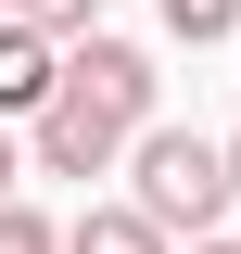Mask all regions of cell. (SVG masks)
Segmentation results:
<instances>
[{
    "mask_svg": "<svg viewBox=\"0 0 241 254\" xmlns=\"http://www.w3.org/2000/svg\"><path fill=\"white\" fill-rule=\"evenodd\" d=\"M51 254H178V242H165L140 203H89L76 229H51Z\"/></svg>",
    "mask_w": 241,
    "mask_h": 254,
    "instance_id": "4",
    "label": "cell"
},
{
    "mask_svg": "<svg viewBox=\"0 0 241 254\" xmlns=\"http://www.w3.org/2000/svg\"><path fill=\"white\" fill-rule=\"evenodd\" d=\"M115 165H127V203H140L165 242H178V229L203 242V229L229 216V178H216V140H203V127H140Z\"/></svg>",
    "mask_w": 241,
    "mask_h": 254,
    "instance_id": "1",
    "label": "cell"
},
{
    "mask_svg": "<svg viewBox=\"0 0 241 254\" xmlns=\"http://www.w3.org/2000/svg\"><path fill=\"white\" fill-rule=\"evenodd\" d=\"M0 254H51V216L38 203H0Z\"/></svg>",
    "mask_w": 241,
    "mask_h": 254,
    "instance_id": "8",
    "label": "cell"
},
{
    "mask_svg": "<svg viewBox=\"0 0 241 254\" xmlns=\"http://www.w3.org/2000/svg\"><path fill=\"white\" fill-rule=\"evenodd\" d=\"M51 89H63V102H89L102 127H127V140H140L165 76H152V51H140V38H102V26H89V38H63V51H51Z\"/></svg>",
    "mask_w": 241,
    "mask_h": 254,
    "instance_id": "2",
    "label": "cell"
},
{
    "mask_svg": "<svg viewBox=\"0 0 241 254\" xmlns=\"http://www.w3.org/2000/svg\"><path fill=\"white\" fill-rule=\"evenodd\" d=\"M216 178H229V203H241V140H216Z\"/></svg>",
    "mask_w": 241,
    "mask_h": 254,
    "instance_id": "9",
    "label": "cell"
},
{
    "mask_svg": "<svg viewBox=\"0 0 241 254\" xmlns=\"http://www.w3.org/2000/svg\"><path fill=\"white\" fill-rule=\"evenodd\" d=\"M165 38H190V51L203 38H241V0H165Z\"/></svg>",
    "mask_w": 241,
    "mask_h": 254,
    "instance_id": "7",
    "label": "cell"
},
{
    "mask_svg": "<svg viewBox=\"0 0 241 254\" xmlns=\"http://www.w3.org/2000/svg\"><path fill=\"white\" fill-rule=\"evenodd\" d=\"M0 203H13V127H0Z\"/></svg>",
    "mask_w": 241,
    "mask_h": 254,
    "instance_id": "10",
    "label": "cell"
},
{
    "mask_svg": "<svg viewBox=\"0 0 241 254\" xmlns=\"http://www.w3.org/2000/svg\"><path fill=\"white\" fill-rule=\"evenodd\" d=\"M190 254H241V242H216V229H203V242H190Z\"/></svg>",
    "mask_w": 241,
    "mask_h": 254,
    "instance_id": "11",
    "label": "cell"
},
{
    "mask_svg": "<svg viewBox=\"0 0 241 254\" xmlns=\"http://www.w3.org/2000/svg\"><path fill=\"white\" fill-rule=\"evenodd\" d=\"M0 13H13L26 38H51V51H63V38H89V26H102V0H0Z\"/></svg>",
    "mask_w": 241,
    "mask_h": 254,
    "instance_id": "6",
    "label": "cell"
},
{
    "mask_svg": "<svg viewBox=\"0 0 241 254\" xmlns=\"http://www.w3.org/2000/svg\"><path fill=\"white\" fill-rule=\"evenodd\" d=\"M26 153H38V178H102V165H115L127 153V127H102L89 115V102H38V115H26Z\"/></svg>",
    "mask_w": 241,
    "mask_h": 254,
    "instance_id": "3",
    "label": "cell"
},
{
    "mask_svg": "<svg viewBox=\"0 0 241 254\" xmlns=\"http://www.w3.org/2000/svg\"><path fill=\"white\" fill-rule=\"evenodd\" d=\"M38 102H51V38H26L0 13V115H38Z\"/></svg>",
    "mask_w": 241,
    "mask_h": 254,
    "instance_id": "5",
    "label": "cell"
}]
</instances>
